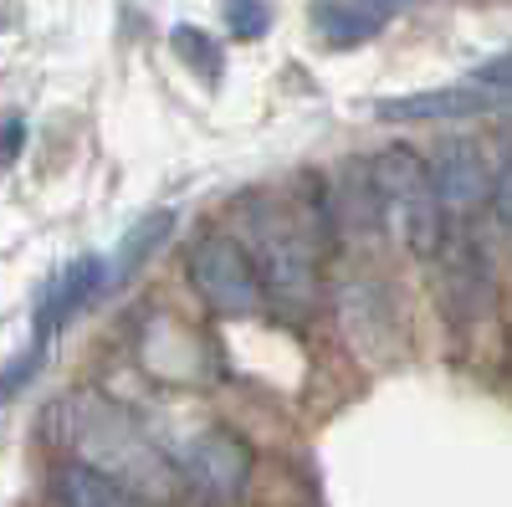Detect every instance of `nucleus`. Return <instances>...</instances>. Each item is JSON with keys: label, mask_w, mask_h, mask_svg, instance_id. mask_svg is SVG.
<instances>
[{"label": "nucleus", "mask_w": 512, "mask_h": 507, "mask_svg": "<svg viewBox=\"0 0 512 507\" xmlns=\"http://www.w3.org/2000/svg\"><path fill=\"white\" fill-rule=\"evenodd\" d=\"M369 164H374L379 200H384V226H395V236L415 251V257L431 262L446 246V210L436 200L431 159H420L410 149H384Z\"/></svg>", "instance_id": "nucleus-1"}, {"label": "nucleus", "mask_w": 512, "mask_h": 507, "mask_svg": "<svg viewBox=\"0 0 512 507\" xmlns=\"http://www.w3.org/2000/svg\"><path fill=\"white\" fill-rule=\"evenodd\" d=\"M190 282L226 318H246L267 303V287H262V272H256L251 251L226 231H205L190 246Z\"/></svg>", "instance_id": "nucleus-2"}, {"label": "nucleus", "mask_w": 512, "mask_h": 507, "mask_svg": "<svg viewBox=\"0 0 512 507\" xmlns=\"http://www.w3.org/2000/svg\"><path fill=\"white\" fill-rule=\"evenodd\" d=\"M180 467L185 477L210 497V502H236L251 482V467H256V456L251 446L236 436V431H200L185 456H180Z\"/></svg>", "instance_id": "nucleus-3"}, {"label": "nucleus", "mask_w": 512, "mask_h": 507, "mask_svg": "<svg viewBox=\"0 0 512 507\" xmlns=\"http://www.w3.org/2000/svg\"><path fill=\"white\" fill-rule=\"evenodd\" d=\"M256 272H262L267 298H277L287 308H308L318 298V262H313L303 231L267 236L262 246H256Z\"/></svg>", "instance_id": "nucleus-4"}, {"label": "nucleus", "mask_w": 512, "mask_h": 507, "mask_svg": "<svg viewBox=\"0 0 512 507\" xmlns=\"http://www.w3.org/2000/svg\"><path fill=\"white\" fill-rule=\"evenodd\" d=\"M103 282H108V262H103V257H72V262L47 282V292H41L31 344L47 349V344H52V333H57L67 318H77L82 308H88L98 292H103Z\"/></svg>", "instance_id": "nucleus-5"}, {"label": "nucleus", "mask_w": 512, "mask_h": 507, "mask_svg": "<svg viewBox=\"0 0 512 507\" xmlns=\"http://www.w3.org/2000/svg\"><path fill=\"white\" fill-rule=\"evenodd\" d=\"M512 108V93H487L477 82L466 88H431V93H400L374 103L379 123H441V118H472V113H497Z\"/></svg>", "instance_id": "nucleus-6"}, {"label": "nucleus", "mask_w": 512, "mask_h": 507, "mask_svg": "<svg viewBox=\"0 0 512 507\" xmlns=\"http://www.w3.org/2000/svg\"><path fill=\"white\" fill-rule=\"evenodd\" d=\"M431 175H436V200L446 210V221H472L482 210V200H492V175H487L477 144H446V149H436Z\"/></svg>", "instance_id": "nucleus-7"}, {"label": "nucleus", "mask_w": 512, "mask_h": 507, "mask_svg": "<svg viewBox=\"0 0 512 507\" xmlns=\"http://www.w3.org/2000/svg\"><path fill=\"white\" fill-rule=\"evenodd\" d=\"M52 507H139V502L93 461H67L52 477Z\"/></svg>", "instance_id": "nucleus-8"}, {"label": "nucleus", "mask_w": 512, "mask_h": 507, "mask_svg": "<svg viewBox=\"0 0 512 507\" xmlns=\"http://www.w3.org/2000/svg\"><path fill=\"white\" fill-rule=\"evenodd\" d=\"M313 31L323 36V47H364L369 36L384 31V11L369 0H313Z\"/></svg>", "instance_id": "nucleus-9"}, {"label": "nucleus", "mask_w": 512, "mask_h": 507, "mask_svg": "<svg viewBox=\"0 0 512 507\" xmlns=\"http://www.w3.org/2000/svg\"><path fill=\"white\" fill-rule=\"evenodd\" d=\"M169 231H175V210H149L144 221H134V231L118 241V257H113L108 277H113V282H128V277H134V272L154 257V251L164 246Z\"/></svg>", "instance_id": "nucleus-10"}, {"label": "nucleus", "mask_w": 512, "mask_h": 507, "mask_svg": "<svg viewBox=\"0 0 512 507\" xmlns=\"http://www.w3.org/2000/svg\"><path fill=\"white\" fill-rule=\"evenodd\" d=\"M169 47H175V57L185 67H195L205 82H221V47H216V36H205L200 26H175V31H169Z\"/></svg>", "instance_id": "nucleus-11"}, {"label": "nucleus", "mask_w": 512, "mask_h": 507, "mask_svg": "<svg viewBox=\"0 0 512 507\" xmlns=\"http://www.w3.org/2000/svg\"><path fill=\"white\" fill-rule=\"evenodd\" d=\"M221 11H226L231 36H241V41H256V36L272 31V6L267 0H226Z\"/></svg>", "instance_id": "nucleus-12"}, {"label": "nucleus", "mask_w": 512, "mask_h": 507, "mask_svg": "<svg viewBox=\"0 0 512 507\" xmlns=\"http://www.w3.org/2000/svg\"><path fill=\"white\" fill-rule=\"evenodd\" d=\"M41 364H47V349H41V344H31L21 359H11L6 369H0V405H6V400H16V395L31 385V379L41 374Z\"/></svg>", "instance_id": "nucleus-13"}, {"label": "nucleus", "mask_w": 512, "mask_h": 507, "mask_svg": "<svg viewBox=\"0 0 512 507\" xmlns=\"http://www.w3.org/2000/svg\"><path fill=\"white\" fill-rule=\"evenodd\" d=\"M492 216L502 231H512V149L502 154L497 175H492Z\"/></svg>", "instance_id": "nucleus-14"}, {"label": "nucleus", "mask_w": 512, "mask_h": 507, "mask_svg": "<svg viewBox=\"0 0 512 507\" xmlns=\"http://www.w3.org/2000/svg\"><path fill=\"white\" fill-rule=\"evenodd\" d=\"M472 82H477V88H502V93H512V52H502L497 62H482Z\"/></svg>", "instance_id": "nucleus-15"}, {"label": "nucleus", "mask_w": 512, "mask_h": 507, "mask_svg": "<svg viewBox=\"0 0 512 507\" xmlns=\"http://www.w3.org/2000/svg\"><path fill=\"white\" fill-rule=\"evenodd\" d=\"M21 144H26V123L21 118H6V123H0V164H16Z\"/></svg>", "instance_id": "nucleus-16"}, {"label": "nucleus", "mask_w": 512, "mask_h": 507, "mask_svg": "<svg viewBox=\"0 0 512 507\" xmlns=\"http://www.w3.org/2000/svg\"><path fill=\"white\" fill-rule=\"evenodd\" d=\"M369 6H379V11H384V6H395V0H369Z\"/></svg>", "instance_id": "nucleus-17"}]
</instances>
